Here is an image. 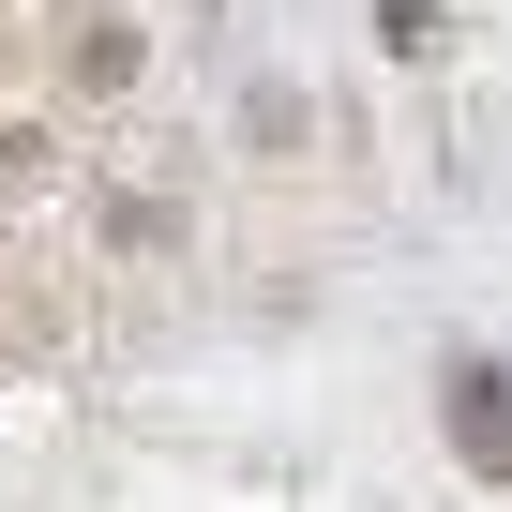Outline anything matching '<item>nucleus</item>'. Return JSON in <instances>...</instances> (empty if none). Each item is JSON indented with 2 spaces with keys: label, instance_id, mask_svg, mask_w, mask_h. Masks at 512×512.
<instances>
[{
  "label": "nucleus",
  "instance_id": "obj_1",
  "mask_svg": "<svg viewBox=\"0 0 512 512\" xmlns=\"http://www.w3.org/2000/svg\"><path fill=\"white\" fill-rule=\"evenodd\" d=\"M452 452H467V467L512 452V437H497V362H452Z\"/></svg>",
  "mask_w": 512,
  "mask_h": 512
},
{
  "label": "nucleus",
  "instance_id": "obj_2",
  "mask_svg": "<svg viewBox=\"0 0 512 512\" xmlns=\"http://www.w3.org/2000/svg\"><path fill=\"white\" fill-rule=\"evenodd\" d=\"M76 91H91V106H106V91H136V31H121V16H91V31H76Z\"/></svg>",
  "mask_w": 512,
  "mask_h": 512
},
{
  "label": "nucleus",
  "instance_id": "obj_3",
  "mask_svg": "<svg viewBox=\"0 0 512 512\" xmlns=\"http://www.w3.org/2000/svg\"><path fill=\"white\" fill-rule=\"evenodd\" d=\"M302 136H317L302 91H256V106H241V151H302Z\"/></svg>",
  "mask_w": 512,
  "mask_h": 512
},
{
  "label": "nucleus",
  "instance_id": "obj_4",
  "mask_svg": "<svg viewBox=\"0 0 512 512\" xmlns=\"http://www.w3.org/2000/svg\"><path fill=\"white\" fill-rule=\"evenodd\" d=\"M0 302H16V287H0Z\"/></svg>",
  "mask_w": 512,
  "mask_h": 512
}]
</instances>
